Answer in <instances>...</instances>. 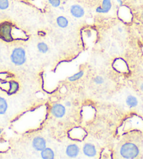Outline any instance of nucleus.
Returning <instances> with one entry per match:
<instances>
[{
  "label": "nucleus",
  "mask_w": 143,
  "mask_h": 159,
  "mask_svg": "<svg viewBox=\"0 0 143 159\" xmlns=\"http://www.w3.org/2000/svg\"><path fill=\"white\" fill-rule=\"evenodd\" d=\"M56 23L58 27H61V28H65L67 27L69 25V21L67 18L64 16H58L56 19Z\"/></svg>",
  "instance_id": "9b49d317"
},
{
  "label": "nucleus",
  "mask_w": 143,
  "mask_h": 159,
  "mask_svg": "<svg viewBox=\"0 0 143 159\" xmlns=\"http://www.w3.org/2000/svg\"><path fill=\"white\" fill-rule=\"evenodd\" d=\"M11 60L16 65H23L26 61L25 51L21 47L14 48L11 55Z\"/></svg>",
  "instance_id": "f03ea898"
},
{
  "label": "nucleus",
  "mask_w": 143,
  "mask_h": 159,
  "mask_svg": "<svg viewBox=\"0 0 143 159\" xmlns=\"http://www.w3.org/2000/svg\"><path fill=\"white\" fill-rule=\"evenodd\" d=\"M83 152L89 157H93L97 153L95 146L92 144H86L83 147Z\"/></svg>",
  "instance_id": "6e6552de"
},
{
  "label": "nucleus",
  "mask_w": 143,
  "mask_h": 159,
  "mask_svg": "<svg viewBox=\"0 0 143 159\" xmlns=\"http://www.w3.org/2000/svg\"><path fill=\"white\" fill-rule=\"evenodd\" d=\"M140 89H141V90H142L143 91V84H142V85H141V86H140Z\"/></svg>",
  "instance_id": "412c9836"
},
{
  "label": "nucleus",
  "mask_w": 143,
  "mask_h": 159,
  "mask_svg": "<svg viewBox=\"0 0 143 159\" xmlns=\"http://www.w3.org/2000/svg\"><path fill=\"white\" fill-rule=\"evenodd\" d=\"M19 89V85L16 81H11L9 82V94L13 95L18 91Z\"/></svg>",
  "instance_id": "4468645a"
},
{
  "label": "nucleus",
  "mask_w": 143,
  "mask_h": 159,
  "mask_svg": "<svg viewBox=\"0 0 143 159\" xmlns=\"http://www.w3.org/2000/svg\"><path fill=\"white\" fill-rule=\"evenodd\" d=\"M65 107L60 104H56L51 109V113L55 117L62 118L65 114Z\"/></svg>",
  "instance_id": "20e7f679"
},
{
  "label": "nucleus",
  "mask_w": 143,
  "mask_h": 159,
  "mask_svg": "<svg viewBox=\"0 0 143 159\" xmlns=\"http://www.w3.org/2000/svg\"><path fill=\"white\" fill-rule=\"evenodd\" d=\"M9 7V0H0V10H6Z\"/></svg>",
  "instance_id": "f3484780"
},
{
  "label": "nucleus",
  "mask_w": 143,
  "mask_h": 159,
  "mask_svg": "<svg viewBox=\"0 0 143 159\" xmlns=\"http://www.w3.org/2000/svg\"><path fill=\"white\" fill-rule=\"evenodd\" d=\"M41 155H42V158L44 159H53L55 156L53 151L50 148H45L44 149H43Z\"/></svg>",
  "instance_id": "9d476101"
},
{
  "label": "nucleus",
  "mask_w": 143,
  "mask_h": 159,
  "mask_svg": "<svg viewBox=\"0 0 143 159\" xmlns=\"http://www.w3.org/2000/svg\"><path fill=\"white\" fill-rule=\"evenodd\" d=\"M2 130L1 129V128H0V134H1V133H2Z\"/></svg>",
  "instance_id": "4be33fe9"
},
{
  "label": "nucleus",
  "mask_w": 143,
  "mask_h": 159,
  "mask_svg": "<svg viewBox=\"0 0 143 159\" xmlns=\"http://www.w3.org/2000/svg\"><path fill=\"white\" fill-rule=\"evenodd\" d=\"M65 105H66V106H67V107H70V105H71V103L70 102H67L65 103Z\"/></svg>",
  "instance_id": "aec40b11"
},
{
  "label": "nucleus",
  "mask_w": 143,
  "mask_h": 159,
  "mask_svg": "<svg viewBox=\"0 0 143 159\" xmlns=\"http://www.w3.org/2000/svg\"><path fill=\"white\" fill-rule=\"evenodd\" d=\"M93 81L96 84H102L104 82V79L101 76H96Z\"/></svg>",
  "instance_id": "6ab92c4d"
},
{
  "label": "nucleus",
  "mask_w": 143,
  "mask_h": 159,
  "mask_svg": "<svg viewBox=\"0 0 143 159\" xmlns=\"http://www.w3.org/2000/svg\"><path fill=\"white\" fill-rule=\"evenodd\" d=\"M84 74V73L83 71H80V72H79L78 73L75 74V75H73V76H70V77H69V80H70V81H75L78 80V79H79L81 77L83 76Z\"/></svg>",
  "instance_id": "dca6fc26"
},
{
  "label": "nucleus",
  "mask_w": 143,
  "mask_h": 159,
  "mask_svg": "<svg viewBox=\"0 0 143 159\" xmlns=\"http://www.w3.org/2000/svg\"><path fill=\"white\" fill-rule=\"evenodd\" d=\"M112 8V1L111 0H103L101 7H98L96 9V12L100 13H106L110 11Z\"/></svg>",
  "instance_id": "0eeeda50"
},
{
  "label": "nucleus",
  "mask_w": 143,
  "mask_h": 159,
  "mask_svg": "<svg viewBox=\"0 0 143 159\" xmlns=\"http://www.w3.org/2000/svg\"><path fill=\"white\" fill-rule=\"evenodd\" d=\"M37 49L40 53H46L48 51L49 48L48 45L44 42H39L37 44Z\"/></svg>",
  "instance_id": "2eb2a0df"
},
{
  "label": "nucleus",
  "mask_w": 143,
  "mask_h": 159,
  "mask_svg": "<svg viewBox=\"0 0 143 159\" xmlns=\"http://www.w3.org/2000/svg\"><path fill=\"white\" fill-rule=\"evenodd\" d=\"M8 109V104L4 98L0 97V115L6 113Z\"/></svg>",
  "instance_id": "ddd939ff"
},
{
  "label": "nucleus",
  "mask_w": 143,
  "mask_h": 159,
  "mask_svg": "<svg viewBox=\"0 0 143 159\" xmlns=\"http://www.w3.org/2000/svg\"><path fill=\"white\" fill-rule=\"evenodd\" d=\"M137 103H138V102H137V100L136 97L133 96V95H128L127 99H126V104L128 107H135L137 105Z\"/></svg>",
  "instance_id": "f8f14e48"
},
{
  "label": "nucleus",
  "mask_w": 143,
  "mask_h": 159,
  "mask_svg": "<svg viewBox=\"0 0 143 159\" xmlns=\"http://www.w3.org/2000/svg\"><path fill=\"white\" fill-rule=\"evenodd\" d=\"M12 26L9 23H4L0 27V37L7 42H12L13 37L12 35Z\"/></svg>",
  "instance_id": "7ed1b4c3"
},
{
  "label": "nucleus",
  "mask_w": 143,
  "mask_h": 159,
  "mask_svg": "<svg viewBox=\"0 0 143 159\" xmlns=\"http://www.w3.org/2000/svg\"><path fill=\"white\" fill-rule=\"evenodd\" d=\"M48 2L52 7L55 8L60 7V3H61L60 0H48Z\"/></svg>",
  "instance_id": "a211bd4d"
},
{
  "label": "nucleus",
  "mask_w": 143,
  "mask_h": 159,
  "mask_svg": "<svg viewBox=\"0 0 143 159\" xmlns=\"http://www.w3.org/2000/svg\"><path fill=\"white\" fill-rule=\"evenodd\" d=\"M79 152V149L76 144H70L66 149V154L71 158H75L77 156Z\"/></svg>",
  "instance_id": "1a4fd4ad"
},
{
  "label": "nucleus",
  "mask_w": 143,
  "mask_h": 159,
  "mask_svg": "<svg viewBox=\"0 0 143 159\" xmlns=\"http://www.w3.org/2000/svg\"><path fill=\"white\" fill-rule=\"evenodd\" d=\"M32 146L35 148V149L42 152L46 147L45 139L42 138H40V137H37V138H35L33 139Z\"/></svg>",
  "instance_id": "423d86ee"
},
{
  "label": "nucleus",
  "mask_w": 143,
  "mask_h": 159,
  "mask_svg": "<svg viewBox=\"0 0 143 159\" xmlns=\"http://www.w3.org/2000/svg\"><path fill=\"white\" fill-rule=\"evenodd\" d=\"M120 153L123 158L128 159L135 158L139 154V149L135 144L126 143L121 147Z\"/></svg>",
  "instance_id": "f257e3e1"
},
{
  "label": "nucleus",
  "mask_w": 143,
  "mask_h": 159,
  "mask_svg": "<svg viewBox=\"0 0 143 159\" xmlns=\"http://www.w3.org/2000/svg\"><path fill=\"white\" fill-rule=\"evenodd\" d=\"M70 13L74 17L79 18L84 16V10L80 5L74 4L70 7Z\"/></svg>",
  "instance_id": "39448f33"
}]
</instances>
